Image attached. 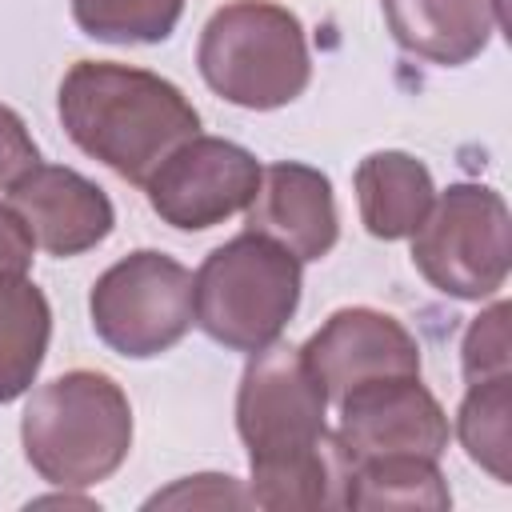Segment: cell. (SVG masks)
<instances>
[{
	"label": "cell",
	"mask_w": 512,
	"mask_h": 512,
	"mask_svg": "<svg viewBox=\"0 0 512 512\" xmlns=\"http://www.w3.org/2000/svg\"><path fill=\"white\" fill-rule=\"evenodd\" d=\"M56 116L84 156L136 188L200 132V112L172 80L116 60H76L60 80Z\"/></svg>",
	"instance_id": "1"
},
{
	"label": "cell",
	"mask_w": 512,
	"mask_h": 512,
	"mask_svg": "<svg viewBox=\"0 0 512 512\" xmlns=\"http://www.w3.org/2000/svg\"><path fill=\"white\" fill-rule=\"evenodd\" d=\"M20 444L40 480L56 488H92L132 452V404L108 372H60L28 396Z\"/></svg>",
	"instance_id": "2"
},
{
	"label": "cell",
	"mask_w": 512,
	"mask_h": 512,
	"mask_svg": "<svg viewBox=\"0 0 512 512\" xmlns=\"http://www.w3.org/2000/svg\"><path fill=\"white\" fill-rule=\"evenodd\" d=\"M204 84L248 112H272L304 96L312 56L304 24L276 0H228L216 8L196 44Z\"/></svg>",
	"instance_id": "3"
},
{
	"label": "cell",
	"mask_w": 512,
	"mask_h": 512,
	"mask_svg": "<svg viewBox=\"0 0 512 512\" xmlns=\"http://www.w3.org/2000/svg\"><path fill=\"white\" fill-rule=\"evenodd\" d=\"M304 272L280 244L240 232L212 248L192 276V312L208 340L228 352H260L300 308Z\"/></svg>",
	"instance_id": "4"
},
{
	"label": "cell",
	"mask_w": 512,
	"mask_h": 512,
	"mask_svg": "<svg viewBox=\"0 0 512 512\" xmlns=\"http://www.w3.org/2000/svg\"><path fill=\"white\" fill-rule=\"evenodd\" d=\"M416 272L452 300H488L512 268V216L488 184H448L408 236Z\"/></svg>",
	"instance_id": "5"
},
{
	"label": "cell",
	"mask_w": 512,
	"mask_h": 512,
	"mask_svg": "<svg viewBox=\"0 0 512 512\" xmlns=\"http://www.w3.org/2000/svg\"><path fill=\"white\" fill-rule=\"evenodd\" d=\"M92 332L124 360L176 348L196 324L192 272L156 248H136L104 268L88 292Z\"/></svg>",
	"instance_id": "6"
},
{
	"label": "cell",
	"mask_w": 512,
	"mask_h": 512,
	"mask_svg": "<svg viewBox=\"0 0 512 512\" xmlns=\"http://www.w3.org/2000/svg\"><path fill=\"white\" fill-rule=\"evenodd\" d=\"M324 416L328 392L296 344L272 340L248 356L236 388V432L248 448V468L280 464L316 448L332 432Z\"/></svg>",
	"instance_id": "7"
},
{
	"label": "cell",
	"mask_w": 512,
	"mask_h": 512,
	"mask_svg": "<svg viewBox=\"0 0 512 512\" xmlns=\"http://www.w3.org/2000/svg\"><path fill=\"white\" fill-rule=\"evenodd\" d=\"M260 160L224 136L184 140L144 184L148 208L176 232H204L244 212L260 184Z\"/></svg>",
	"instance_id": "8"
},
{
	"label": "cell",
	"mask_w": 512,
	"mask_h": 512,
	"mask_svg": "<svg viewBox=\"0 0 512 512\" xmlns=\"http://www.w3.org/2000/svg\"><path fill=\"white\" fill-rule=\"evenodd\" d=\"M340 420H336V440L344 444L348 460H372V456H428L440 460L452 424L440 400L432 396L420 376H380L348 388L340 400Z\"/></svg>",
	"instance_id": "9"
},
{
	"label": "cell",
	"mask_w": 512,
	"mask_h": 512,
	"mask_svg": "<svg viewBox=\"0 0 512 512\" xmlns=\"http://www.w3.org/2000/svg\"><path fill=\"white\" fill-rule=\"evenodd\" d=\"M304 364L324 384L328 400H340L348 388L380 376H420L416 336L380 308L352 304L336 308L304 344Z\"/></svg>",
	"instance_id": "10"
},
{
	"label": "cell",
	"mask_w": 512,
	"mask_h": 512,
	"mask_svg": "<svg viewBox=\"0 0 512 512\" xmlns=\"http://www.w3.org/2000/svg\"><path fill=\"white\" fill-rule=\"evenodd\" d=\"M8 208L24 220L36 248L60 260L104 244L116 228L108 192L64 164H32L8 188Z\"/></svg>",
	"instance_id": "11"
},
{
	"label": "cell",
	"mask_w": 512,
	"mask_h": 512,
	"mask_svg": "<svg viewBox=\"0 0 512 512\" xmlns=\"http://www.w3.org/2000/svg\"><path fill=\"white\" fill-rule=\"evenodd\" d=\"M248 212V232L280 244L300 264L324 260L340 240V212L332 180L300 160L260 168V184Z\"/></svg>",
	"instance_id": "12"
},
{
	"label": "cell",
	"mask_w": 512,
	"mask_h": 512,
	"mask_svg": "<svg viewBox=\"0 0 512 512\" xmlns=\"http://www.w3.org/2000/svg\"><path fill=\"white\" fill-rule=\"evenodd\" d=\"M496 4L500 0H380L396 48L440 68H460L488 48L500 24Z\"/></svg>",
	"instance_id": "13"
},
{
	"label": "cell",
	"mask_w": 512,
	"mask_h": 512,
	"mask_svg": "<svg viewBox=\"0 0 512 512\" xmlns=\"http://www.w3.org/2000/svg\"><path fill=\"white\" fill-rule=\"evenodd\" d=\"M352 184H356L360 224L376 240H408L436 200L428 164L400 148L368 152L356 164Z\"/></svg>",
	"instance_id": "14"
},
{
	"label": "cell",
	"mask_w": 512,
	"mask_h": 512,
	"mask_svg": "<svg viewBox=\"0 0 512 512\" xmlns=\"http://www.w3.org/2000/svg\"><path fill=\"white\" fill-rule=\"evenodd\" d=\"M248 504L284 512V508H348V480H352V460L336 432H328L316 448L268 464V468H248Z\"/></svg>",
	"instance_id": "15"
},
{
	"label": "cell",
	"mask_w": 512,
	"mask_h": 512,
	"mask_svg": "<svg viewBox=\"0 0 512 512\" xmlns=\"http://www.w3.org/2000/svg\"><path fill=\"white\" fill-rule=\"evenodd\" d=\"M52 304L24 272H0V404L20 400L48 356Z\"/></svg>",
	"instance_id": "16"
},
{
	"label": "cell",
	"mask_w": 512,
	"mask_h": 512,
	"mask_svg": "<svg viewBox=\"0 0 512 512\" xmlns=\"http://www.w3.org/2000/svg\"><path fill=\"white\" fill-rule=\"evenodd\" d=\"M348 508L376 512V508H400V512H448L452 492L436 460L428 456H372L352 464L348 480Z\"/></svg>",
	"instance_id": "17"
},
{
	"label": "cell",
	"mask_w": 512,
	"mask_h": 512,
	"mask_svg": "<svg viewBox=\"0 0 512 512\" xmlns=\"http://www.w3.org/2000/svg\"><path fill=\"white\" fill-rule=\"evenodd\" d=\"M452 432H456V440L472 464H480L496 484H508L512 480V468H508V456H512V372L468 384V392L456 408Z\"/></svg>",
	"instance_id": "18"
},
{
	"label": "cell",
	"mask_w": 512,
	"mask_h": 512,
	"mask_svg": "<svg viewBox=\"0 0 512 512\" xmlns=\"http://www.w3.org/2000/svg\"><path fill=\"white\" fill-rule=\"evenodd\" d=\"M184 0H72V20L100 44H160L176 32Z\"/></svg>",
	"instance_id": "19"
},
{
	"label": "cell",
	"mask_w": 512,
	"mask_h": 512,
	"mask_svg": "<svg viewBox=\"0 0 512 512\" xmlns=\"http://www.w3.org/2000/svg\"><path fill=\"white\" fill-rule=\"evenodd\" d=\"M508 304L496 300L480 308V316L464 328L460 340V372L464 384H480L492 376H508Z\"/></svg>",
	"instance_id": "20"
},
{
	"label": "cell",
	"mask_w": 512,
	"mask_h": 512,
	"mask_svg": "<svg viewBox=\"0 0 512 512\" xmlns=\"http://www.w3.org/2000/svg\"><path fill=\"white\" fill-rule=\"evenodd\" d=\"M144 508H252V504L240 480L220 476V472H200V476H184L172 488L148 496Z\"/></svg>",
	"instance_id": "21"
},
{
	"label": "cell",
	"mask_w": 512,
	"mask_h": 512,
	"mask_svg": "<svg viewBox=\"0 0 512 512\" xmlns=\"http://www.w3.org/2000/svg\"><path fill=\"white\" fill-rule=\"evenodd\" d=\"M32 164H40V148L24 124V116L0 104V192H8Z\"/></svg>",
	"instance_id": "22"
},
{
	"label": "cell",
	"mask_w": 512,
	"mask_h": 512,
	"mask_svg": "<svg viewBox=\"0 0 512 512\" xmlns=\"http://www.w3.org/2000/svg\"><path fill=\"white\" fill-rule=\"evenodd\" d=\"M36 252V240L28 236V228H24V220L8 208V204H0V272H32V256Z\"/></svg>",
	"instance_id": "23"
}]
</instances>
